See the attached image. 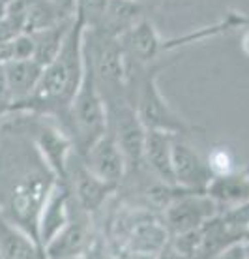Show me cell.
<instances>
[{
	"label": "cell",
	"instance_id": "6da1fadb",
	"mask_svg": "<svg viewBox=\"0 0 249 259\" xmlns=\"http://www.w3.org/2000/svg\"><path fill=\"white\" fill-rule=\"evenodd\" d=\"M84 30L86 25L83 17L75 12L64 44L57 57L43 66L32 96L15 105L12 111H26L49 117L51 113H62L68 109L84 71Z\"/></svg>",
	"mask_w": 249,
	"mask_h": 259
},
{
	"label": "cell",
	"instance_id": "7a4b0ae2",
	"mask_svg": "<svg viewBox=\"0 0 249 259\" xmlns=\"http://www.w3.org/2000/svg\"><path fill=\"white\" fill-rule=\"evenodd\" d=\"M0 177V212L36 239L39 208L57 177L39 158L36 165L8 160ZM38 242V239H36Z\"/></svg>",
	"mask_w": 249,
	"mask_h": 259
},
{
	"label": "cell",
	"instance_id": "3957f363",
	"mask_svg": "<svg viewBox=\"0 0 249 259\" xmlns=\"http://www.w3.org/2000/svg\"><path fill=\"white\" fill-rule=\"evenodd\" d=\"M66 115L70 120V136L79 154L88 149L90 145L99 136H103L109 128L107 105H105V100L99 92L86 49H84L83 77H81V83H79L75 94H73L70 105L66 109Z\"/></svg>",
	"mask_w": 249,
	"mask_h": 259
},
{
	"label": "cell",
	"instance_id": "277c9868",
	"mask_svg": "<svg viewBox=\"0 0 249 259\" xmlns=\"http://www.w3.org/2000/svg\"><path fill=\"white\" fill-rule=\"evenodd\" d=\"M28 130L32 132L30 134V143L36 149L38 156L43 160L45 165L55 173L57 179L64 181L68 160L75 152V145H73L71 136L60 126L49 122V120H41L39 117L32 118Z\"/></svg>",
	"mask_w": 249,
	"mask_h": 259
},
{
	"label": "cell",
	"instance_id": "5b68a950",
	"mask_svg": "<svg viewBox=\"0 0 249 259\" xmlns=\"http://www.w3.org/2000/svg\"><path fill=\"white\" fill-rule=\"evenodd\" d=\"M64 182L70 188V194L75 197L77 205L83 208L84 212H96L107 201L111 192L116 188L113 184L102 181L84 165L83 158L79 152H73L68 160L66 167V179Z\"/></svg>",
	"mask_w": 249,
	"mask_h": 259
},
{
	"label": "cell",
	"instance_id": "8992f818",
	"mask_svg": "<svg viewBox=\"0 0 249 259\" xmlns=\"http://www.w3.org/2000/svg\"><path fill=\"white\" fill-rule=\"evenodd\" d=\"M79 156L83 158L84 165L94 175L99 177L102 181L109 182V184H113V186H116L128 171L126 156L120 150L113 132L109 128L103 136L97 137L96 141Z\"/></svg>",
	"mask_w": 249,
	"mask_h": 259
},
{
	"label": "cell",
	"instance_id": "52a82bcc",
	"mask_svg": "<svg viewBox=\"0 0 249 259\" xmlns=\"http://www.w3.org/2000/svg\"><path fill=\"white\" fill-rule=\"evenodd\" d=\"M70 201L71 194L68 184L64 181L57 179L53 182L51 190L45 195L43 205H41L38 214L36 239H38V244L41 246V250L70 224Z\"/></svg>",
	"mask_w": 249,
	"mask_h": 259
},
{
	"label": "cell",
	"instance_id": "ba28073f",
	"mask_svg": "<svg viewBox=\"0 0 249 259\" xmlns=\"http://www.w3.org/2000/svg\"><path fill=\"white\" fill-rule=\"evenodd\" d=\"M113 136L120 150L126 156L128 167H137L142 162V150H144V136L146 128L142 126L141 118L133 107L128 104L116 105L113 111Z\"/></svg>",
	"mask_w": 249,
	"mask_h": 259
},
{
	"label": "cell",
	"instance_id": "9c48e42d",
	"mask_svg": "<svg viewBox=\"0 0 249 259\" xmlns=\"http://www.w3.org/2000/svg\"><path fill=\"white\" fill-rule=\"evenodd\" d=\"M135 111L146 130H160V132H169V134H178L185 130V124L169 109L165 100L161 98L154 77H148L142 84L139 107Z\"/></svg>",
	"mask_w": 249,
	"mask_h": 259
},
{
	"label": "cell",
	"instance_id": "30bf717a",
	"mask_svg": "<svg viewBox=\"0 0 249 259\" xmlns=\"http://www.w3.org/2000/svg\"><path fill=\"white\" fill-rule=\"evenodd\" d=\"M195 194V192H193ZM187 195L182 199H176L169 205L167 210V226L174 233H185L191 229H198L206 222L212 220L217 212V201L198 195Z\"/></svg>",
	"mask_w": 249,
	"mask_h": 259
},
{
	"label": "cell",
	"instance_id": "8fae6325",
	"mask_svg": "<svg viewBox=\"0 0 249 259\" xmlns=\"http://www.w3.org/2000/svg\"><path fill=\"white\" fill-rule=\"evenodd\" d=\"M173 173L176 186L198 192L206 190L212 181V171L201 156L184 143L173 141Z\"/></svg>",
	"mask_w": 249,
	"mask_h": 259
},
{
	"label": "cell",
	"instance_id": "7c38bea8",
	"mask_svg": "<svg viewBox=\"0 0 249 259\" xmlns=\"http://www.w3.org/2000/svg\"><path fill=\"white\" fill-rule=\"evenodd\" d=\"M142 162L165 186H176L173 173V134L160 130H146Z\"/></svg>",
	"mask_w": 249,
	"mask_h": 259
},
{
	"label": "cell",
	"instance_id": "4fadbf2b",
	"mask_svg": "<svg viewBox=\"0 0 249 259\" xmlns=\"http://www.w3.org/2000/svg\"><path fill=\"white\" fill-rule=\"evenodd\" d=\"M2 71H4L10 94L13 98V107H15L32 96L39 75L43 71V66L32 57L30 59H10L2 62Z\"/></svg>",
	"mask_w": 249,
	"mask_h": 259
},
{
	"label": "cell",
	"instance_id": "5bb4252c",
	"mask_svg": "<svg viewBox=\"0 0 249 259\" xmlns=\"http://www.w3.org/2000/svg\"><path fill=\"white\" fill-rule=\"evenodd\" d=\"M126 244L131 252L158 253L167 242V229L152 216L142 214L126 224Z\"/></svg>",
	"mask_w": 249,
	"mask_h": 259
},
{
	"label": "cell",
	"instance_id": "9a60e30c",
	"mask_svg": "<svg viewBox=\"0 0 249 259\" xmlns=\"http://www.w3.org/2000/svg\"><path fill=\"white\" fill-rule=\"evenodd\" d=\"M39 255H43V250L32 235L0 212V257L28 259Z\"/></svg>",
	"mask_w": 249,
	"mask_h": 259
},
{
	"label": "cell",
	"instance_id": "2e32d148",
	"mask_svg": "<svg viewBox=\"0 0 249 259\" xmlns=\"http://www.w3.org/2000/svg\"><path fill=\"white\" fill-rule=\"evenodd\" d=\"M120 38H124V41L122 39L120 41L126 53H129L139 62H150L160 53V36L152 26V23H148L144 19L133 23Z\"/></svg>",
	"mask_w": 249,
	"mask_h": 259
},
{
	"label": "cell",
	"instance_id": "e0dca14e",
	"mask_svg": "<svg viewBox=\"0 0 249 259\" xmlns=\"http://www.w3.org/2000/svg\"><path fill=\"white\" fill-rule=\"evenodd\" d=\"M139 19H141V4L137 0H109L102 19L94 28L120 38Z\"/></svg>",
	"mask_w": 249,
	"mask_h": 259
},
{
	"label": "cell",
	"instance_id": "ac0fdd59",
	"mask_svg": "<svg viewBox=\"0 0 249 259\" xmlns=\"http://www.w3.org/2000/svg\"><path fill=\"white\" fill-rule=\"evenodd\" d=\"M73 17L62 21V23H57L53 26H47V28H41V30H36V32H30L34 41V60H38L39 64L45 66L57 57L62 44H64L66 34H68L71 23H73Z\"/></svg>",
	"mask_w": 249,
	"mask_h": 259
},
{
	"label": "cell",
	"instance_id": "d6986e66",
	"mask_svg": "<svg viewBox=\"0 0 249 259\" xmlns=\"http://www.w3.org/2000/svg\"><path fill=\"white\" fill-rule=\"evenodd\" d=\"M88 244V231L83 224H75L70 220V224L55 237V239L43 248V255L47 257H73L79 255Z\"/></svg>",
	"mask_w": 249,
	"mask_h": 259
},
{
	"label": "cell",
	"instance_id": "ffe728a7",
	"mask_svg": "<svg viewBox=\"0 0 249 259\" xmlns=\"http://www.w3.org/2000/svg\"><path fill=\"white\" fill-rule=\"evenodd\" d=\"M206 192L216 201H243L249 199V181L238 175H219L212 177Z\"/></svg>",
	"mask_w": 249,
	"mask_h": 259
},
{
	"label": "cell",
	"instance_id": "44dd1931",
	"mask_svg": "<svg viewBox=\"0 0 249 259\" xmlns=\"http://www.w3.org/2000/svg\"><path fill=\"white\" fill-rule=\"evenodd\" d=\"M12 107H13V98L10 94L8 83L6 79H4V71H2V64H0V120L12 111Z\"/></svg>",
	"mask_w": 249,
	"mask_h": 259
},
{
	"label": "cell",
	"instance_id": "7402d4cb",
	"mask_svg": "<svg viewBox=\"0 0 249 259\" xmlns=\"http://www.w3.org/2000/svg\"><path fill=\"white\" fill-rule=\"evenodd\" d=\"M0 141H2V120H0Z\"/></svg>",
	"mask_w": 249,
	"mask_h": 259
}]
</instances>
